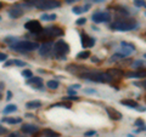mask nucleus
<instances>
[{
	"label": "nucleus",
	"instance_id": "nucleus-1",
	"mask_svg": "<svg viewBox=\"0 0 146 137\" xmlns=\"http://www.w3.org/2000/svg\"><path fill=\"white\" fill-rule=\"evenodd\" d=\"M139 27L138 22L133 18H125V17H121L117 18L116 21H113L110 28L113 30H118V32H128V30H134Z\"/></svg>",
	"mask_w": 146,
	"mask_h": 137
},
{
	"label": "nucleus",
	"instance_id": "nucleus-2",
	"mask_svg": "<svg viewBox=\"0 0 146 137\" xmlns=\"http://www.w3.org/2000/svg\"><path fill=\"white\" fill-rule=\"evenodd\" d=\"M22 5L28 7H35L38 10H50V9L60 7L61 4L56 0H25Z\"/></svg>",
	"mask_w": 146,
	"mask_h": 137
},
{
	"label": "nucleus",
	"instance_id": "nucleus-3",
	"mask_svg": "<svg viewBox=\"0 0 146 137\" xmlns=\"http://www.w3.org/2000/svg\"><path fill=\"white\" fill-rule=\"evenodd\" d=\"M82 79L88 80V81H94V83H111L112 78L108 75V73H104L100 70H89L80 75Z\"/></svg>",
	"mask_w": 146,
	"mask_h": 137
},
{
	"label": "nucleus",
	"instance_id": "nucleus-4",
	"mask_svg": "<svg viewBox=\"0 0 146 137\" xmlns=\"http://www.w3.org/2000/svg\"><path fill=\"white\" fill-rule=\"evenodd\" d=\"M38 40H49L52 38H57V36H62L63 35V29H61L60 27H46L43 28V30L38 34H34Z\"/></svg>",
	"mask_w": 146,
	"mask_h": 137
},
{
	"label": "nucleus",
	"instance_id": "nucleus-5",
	"mask_svg": "<svg viewBox=\"0 0 146 137\" xmlns=\"http://www.w3.org/2000/svg\"><path fill=\"white\" fill-rule=\"evenodd\" d=\"M70 52V45H68L65 40H57L56 43L54 44V50H52V55L56 60H60V61H65L66 60V56Z\"/></svg>",
	"mask_w": 146,
	"mask_h": 137
},
{
	"label": "nucleus",
	"instance_id": "nucleus-6",
	"mask_svg": "<svg viewBox=\"0 0 146 137\" xmlns=\"http://www.w3.org/2000/svg\"><path fill=\"white\" fill-rule=\"evenodd\" d=\"M11 50L16 52H21V53H27V52H31V51H34V50H39V44L36 41H18L17 44L12 45L10 46Z\"/></svg>",
	"mask_w": 146,
	"mask_h": 137
},
{
	"label": "nucleus",
	"instance_id": "nucleus-7",
	"mask_svg": "<svg viewBox=\"0 0 146 137\" xmlns=\"http://www.w3.org/2000/svg\"><path fill=\"white\" fill-rule=\"evenodd\" d=\"M25 29H27L28 32H31L32 34H38L43 30V27L40 24L39 21H35V20H31L28 22L25 23Z\"/></svg>",
	"mask_w": 146,
	"mask_h": 137
},
{
	"label": "nucleus",
	"instance_id": "nucleus-8",
	"mask_svg": "<svg viewBox=\"0 0 146 137\" xmlns=\"http://www.w3.org/2000/svg\"><path fill=\"white\" fill-rule=\"evenodd\" d=\"M91 20H93L94 23H106V22L111 20V15H110L108 12L98 11L91 16Z\"/></svg>",
	"mask_w": 146,
	"mask_h": 137
},
{
	"label": "nucleus",
	"instance_id": "nucleus-9",
	"mask_svg": "<svg viewBox=\"0 0 146 137\" xmlns=\"http://www.w3.org/2000/svg\"><path fill=\"white\" fill-rule=\"evenodd\" d=\"M52 50H54V43L46 41L39 47V55L43 57H49L52 53Z\"/></svg>",
	"mask_w": 146,
	"mask_h": 137
},
{
	"label": "nucleus",
	"instance_id": "nucleus-10",
	"mask_svg": "<svg viewBox=\"0 0 146 137\" xmlns=\"http://www.w3.org/2000/svg\"><path fill=\"white\" fill-rule=\"evenodd\" d=\"M66 70L72 73V74H76V75H82L84 73L89 72L90 69H88V67H82V66H76V65H70L66 67Z\"/></svg>",
	"mask_w": 146,
	"mask_h": 137
},
{
	"label": "nucleus",
	"instance_id": "nucleus-11",
	"mask_svg": "<svg viewBox=\"0 0 146 137\" xmlns=\"http://www.w3.org/2000/svg\"><path fill=\"white\" fill-rule=\"evenodd\" d=\"M80 43L83 49H90L95 45V38H91L85 33H80Z\"/></svg>",
	"mask_w": 146,
	"mask_h": 137
},
{
	"label": "nucleus",
	"instance_id": "nucleus-12",
	"mask_svg": "<svg viewBox=\"0 0 146 137\" xmlns=\"http://www.w3.org/2000/svg\"><path fill=\"white\" fill-rule=\"evenodd\" d=\"M23 7H22L21 5H15V6H12L10 10H9V16H10L11 18H20L22 15H23Z\"/></svg>",
	"mask_w": 146,
	"mask_h": 137
},
{
	"label": "nucleus",
	"instance_id": "nucleus-13",
	"mask_svg": "<svg viewBox=\"0 0 146 137\" xmlns=\"http://www.w3.org/2000/svg\"><path fill=\"white\" fill-rule=\"evenodd\" d=\"M106 112H107V114H108L110 119L116 120V121L122 120L123 115H122V113H121V112H118V111H117V109L112 108V107H106Z\"/></svg>",
	"mask_w": 146,
	"mask_h": 137
},
{
	"label": "nucleus",
	"instance_id": "nucleus-14",
	"mask_svg": "<svg viewBox=\"0 0 146 137\" xmlns=\"http://www.w3.org/2000/svg\"><path fill=\"white\" fill-rule=\"evenodd\" d=\"M21 131L23 134H27V135H32V134H35V132L39 131V127L36 125H32V124H25L21 126Z\"/></svg>",
	"mask_w": 146,
	"mask_h": 137
},
{
	"label": "nucleus",
	"instance_id": "nucleus-15",
	"mask_svg": "<svg viewBox=\"0 0 146 137\" xmlns=\"http://www.w3.org/2000/svg\"><path fill=\"white\" fill-rule=\"evenodd\" d=\"M27 85H32L33 89H39L43 88V79L39 76H32L29 79H27Z\"/></svg>",
	"mask_w": 146,
	"mask_h": 137
},
{
	"label": "nucleus",
	"instance_id": "nucleus-16",
	"mask_svg": "<svg viewBox=\"0 0 146 137\" xmlns=\"http://www.w3.org/2000/svg\"><path fill=\"white\" fill-rule=\"evenodd\" d=\"M107 73H108V75L112 78V81L113 80H119V79H122L123 75H125L124 73H123V70L118 69V68H111V69L107 70Z\"/></svg>",
	"mask_w": 146,
	"mask_h": 137
},
{
	"label": "nucleus",
	"instance_id": "nucleus-17",
	"mask_svg": "<svg viewBox=\"0 0 146 137\" xmlns=\"http://www.w3.org/2000/svg\"><path fill=\"white\" fill-rule=\"evenodd\" d=\"M127 78H138V79H141V78H146V70L145 69H139L136 72H128L125 73Z\"/></svg>",
	"mask_w": 146,
	"mask_h": 137
},
{
	"label": "nucleus",
	"instance_id": "nucleus-18",
	"mask_svg": "<svg viewBox=\"0 0 146 137\" xmlns=\"http://www.w3.org/2000/svg\"><path fill=\"white\" fill-rule=\"evenodd\" d=\"M119 103L123 104V106L128 107V108H133V109H136V108L139 107L138 102L134 101V99H121Z\"/></svg>",
	"mask_w": 146,
	"mask_h": 137
},
{
	"label": "nucleus",
	"instance_id": "nucleus-19",
	"mask_svg": "<svg viewBox=\"0 0 146 137\" xmlns=\"http://www.w3.org/2000/svg\"><path fill=\"white\" fill-rule=\"evenodd\" d=\"M42 107V102L38 101V99H34V101H29L26 103V108L27 109H38Z\"/></svg>",
	"mask_w": 146,
	"mask_h": 137
},
{
	"label": "nucleus",
	"instance_id": "nucleus-20",
	"mask_svg": "<svg viewBox=\"0 0 146 137\" xmlns=\"http://www.w3.org/2000/svg\"><path fill=\"white\" fill-rule=\"evenodd\" d=\"M42 135H43V137H60V136H61L60 134H58V132L54 131V130H50V129L43 130Z\"/></svg>",
	"mask_w": 146,
	"mask_h": 137
},
{
	"label": "nucleus",
	"instance_id": "nucleus-21",
	"mask_svg": "<svg viewBox=\"0 0 146 137\" xmlns=\"http://www.w3.org/2000/svg\"><path fill=\"white\" fill-rule=\"evenodd\" d=\"M11 65H15V66H18V67H25V66H27V63L23 62V61H20V60H12V61H6L5 62V67H9Z\"/></svg>",
	"mask_w": 146,
	"mask_h": 137
},
{
	"label": "nucleus",
	"instance_id": "nucleus-22",
	"mask_svg": "<svg viewBox=\"0 0 146 137\" xmlns=\"http://www.w3.org/2000/svg\"><path fill=\"white\" fill-rule=\"evenodd\" d=\"M3 123H6V124H20L22 123L21 118H3Z\"/></svg>",
	"mask_w": 146,
	"mask_h": 137
},
{
	"label": "nucleus",
	"instance_id": "nucleus-23",
	"mask_svg": "<svg viewBox=\"0 0 146 137\" xmlns=\"http://www.w3.org/2000/svg\"><path fill=\"white\" fill-rule=\"evenodd\" d=\"M121 50H119V52L123 53L124 56H129V55H131L134 51H135V49H131V47H128V46H123V45H121Z\"/></svg>",
	"mask_w": 146,
	"mask_h": 137
},
{
	"label": "nucleus",
	"instance_id": "nucleus-24",
	"mask_svg": "<svg viewBox=\"0 0 146 137\" xmlns=\"http://www.w3.org/2000/svg\"><path fill=\"white\" fill-rule=\"evenodd\" d=\"M17 111V106L16 104H9V106H6L5 108H4L3 113L4 114H10V113H15Z\"/></svg>",
	"mask_w": 146,
	"mask_h": 137
},
{
	"label": "nucleus",
	"instance_id": "nucleus-25",
	"mask_svg": "<svg viewBox=\"0 0 146 137\" xmlns=\"http://www.w3.org/2000/svg\"><path fill=\"white\" fill-rule=\"evenodd\" d=\"M56 15L55 13H43L42 16H40V20L42 21H54V20H56Z\"/></svg>",
	"mask_w": 146,
	"mask_h": 137
},
{
	"label": "nucleus",
	"instance_id": "nucleus-26",
	"mask_svg": "<svg viewBox=\"0 0 146 137\" xmlns=\"http://www.w3.org/2000/svg\"><path fill=\"white\" fill-rule=\"evenodd\" d=\"M5 43L9 45V46H12V45H15V44H17L20 40H18L17 38H15V36H6L5 39Z\"/></svg>",
	"mask_w": 146,
	"mask_h": 137
},
{
	"label": "nucleus",
	"instance_id": "nucleus-27",
	"mask_svg": "<svg viewBox=\"0 0 146 137\" xmlns=\"http://www.w3.org/2000/svg\"><path fill=\"white\" fill-rule=\"evenodd\" d=\"M46 86L50 90H56L58 86H60V83H58L57 80H49L46 83Z\"/></svg>",
	"mask_w": 146,
	"mask_h": 137
},
{
	"label": "nucleus",
	"instance_id": "nucleus-28",
	"mask_svg": "<svg viewBox=\"0 0 146 137\" xmlns=\"http://www.w3.org/2000/svg\"><path fill=\"white\" fill-rule=\"evenodd\" d=\"M89 57H90V51H88V50L77 53V58H78V60H86V58H89Z\"/></svg>",
	"mask_w": 146,
	"mask_h": 137
},
{
	"label": "nucleus",
	"instance_id": "nucleus-29",
	"mask_svg": "<svg viewBox=\"0 0 146 137\" xmlns=\"http://www.w3.org/2000/svg\"><path fill=\"white\" fill-rule=\"evenodd\" d=\"M123 58H124V55L123 53H121V52H117V53H115L113 56L110 58V62H117V61H122Z\"/></svg>",
	"mask_w": 146,
	"mask_h": 137
},
{
	"label": "nucleus",
	"instance_id": "nucleus-30",
	"mask_svg": "<svg viewBox=\"0 0 146 137\" xmlns=\"http://www.w3.org/2000/svg\"><path fill=\"white\" fill-rule=\"evenodd\" d=\"M54 107H63V108H67V109H71V103H68L67 101H62V102H60V103H55V104H52L51 106V108H54Z\"/></svg>",
	"mask_w": 146,
	"mask_h": 137
},
{
	"label": "nucleus",
	"instance_id": "nucleus-31",
	"mask_svg": "<svg viewBox=\"0 0 146 137\" xmlns=\"http://www.w3.org/2000/svg\"><path fill=\"white\" fill-rule=\"evenodd\" d=\"M21 75L23 78H26V79H29V78L33 76V73H32V70H29V69H25V70H22Z\"/></svg>",
	"mask_w": 146,
	"mask_h": 137
},
{
	"label": "nucleus",
	"instance_id": "nucleus-32",
	"mask_svg": "<svg viewBox=\"0 0 146 137\" xmlns=\"http://www.w3.org/2000/svg\"><path fill=\"white\" fill-rule=\"evenodd\" d=\"M134 5L136 7H144V9H146V1H145V0H134Z\"/></svg>",
	"mask_w": 146,
	"mask_h": 137
},
{
	"label": "nucleus",
	"instance_id": "nucleus-33",
	"mask_svg": "<svg viewBox=\"0 0 146 137\" xmlns=\"http://www.w3.org/2000/svg\"><path fill=\"white\" fill-rule=\"evenodd\" d=\"M116 9H117L116 11H117L118 13H121V15L125 16V17H127V16H129V12H128V11H125V9H124V7H122V6H117Z\"/></svg>",
	"mask_w": 146,
	"mask_h": 137
},
{
	"label": "nucleus",
	"instance_id": "nucleus-34",
	"mask_svg": "<svg viewBox=\"0 0 146 137\" xmlns=\"http://www.w3.org/2000/svg\"><path fill=\"white\" fill-rule=\"evenodd\" d=\"M79 99V97L78 96H72V95H70V96H67V97H62V101H78Z\"/></svg>",
	"mask_w": 146,
	"mask_h": 137
},
{
	"label": "nucleus",
	"instance_id": "nucleus-35",
	"mask_svg": "<svg viewBox=\"0 0 146 137\" xmlns=\"http://www.w3.org/2000/svg\"><path fill=\"white\" fill-rule=\"evenodd\" d=\"M72 12L76 13V15H80V13L84 12V11H83V6H82V7H79V6H73Z\"/></svg>",
	"mask_w": 146,
	"mask_h": 137
},
{
	"label": "nucleus",
	"instance_id": "nucleus-36",
	"mask_svg": "<svg viewBox=\"0 0 146 137\" xmlns=\"http://www.w3.org/2000/svg\"><path fill=\"white\" fill-rule=\"evenodd\" d=\"M134 126H138V127L144 126V120L141 119V118H139V119H136V120H135V123H134Z\"/></svg>",
	"mask_w": 146,
	"mask_h": 137
},
{
	"label": "nucleus",
	"instance_id": "nucleus-37",
	"mask_svg": "<svg viewBox=\"0 0 146 137\" xmlns=\"http://www.w3.org/2000/svg\"><path fill=\"white\" fill-rule=\"evenodd\" d=\"M85 22H86V18H79V20H77V22H76V24L77 26H83V24H85Z\"/></svg>",
	"mask_w": 146,
	"mask_h": 137
},
{
	"label": "nucleus",
	"instance_id": "nucleus-38",
	"mask_svg": "<svg viewBox=\"0 0 146 137\" xmlns=\"http://www.w3.org/2000/svg\"><path fill=\"white\" fill-rule=\"evenodd\" d=\"M94 135H96V131H95V130L86 131L85 134H84V136H85V137H91V136H94Z\"/></svg>",
	"mask_w": 146,
	"mask_h": 137
},
{
	"label": "nucleus",
	"instance_id": "nucleus-39",
	"mask_svg": "<svg viewBox=\"0 0 146 137\" xmlns=\"http://www.w3.org/2000/svg\"><path fill=\"white\" fill-rule=\"evenodd\" d=\"M121 45H123V46H128V47H131V49H135V45L131 44V43H127V41H122Z\"/></svg>",
	"mask_w": 146,
	"mask_h": 137
},
{
	"label": "nucleus",
	"instance_id": "nucleus-40",
	"mask_svg": "<svg viewBox=\"0 0 146 137\" xmlns=\"http://www.w3.org/2000/svg\"><path fill=\"white\" fill-rule=\"evenodd\" d=\"M134 85L140 86V88H145V89H146V80H143V81H140V83H134Z\"/></svg>",
	"mask_w": 146,
	"mask_h": 137
},
{
	"label": "nucleus",
	"instance_id": "nucleus-41",
	"mask_svg": "<svg viewBox=\"0 0 146 137\" xmlns=\"http://www.w3.org/2000/svg\"><path fill=\"white\" fill-rule=\"evenodd\" d=\"M143 65H144V61H141V60H138V61H135L133 63L134 67H140V66H143Z\"/></svg>",
	"mask_w": 146,
	"mask_h": 137
},
{
	"label": "nucleus",
	"instance_id": "nucleus-42",
	"mask_svg": "<svg viewBox=\"0 0 146 137\" xmlns=\"http://www.w3.org/2000/svg\"><path fill=\"white\" fill-rule=\"evenodd\" d=\"M68 95H72V96H76V89H73L70 86V89H68Z\"/></svg>",
	"mask_w": 146,
	"mask_h": 137
},
{
	"label": "nucleus",
	"instance_id": "nucleus-43",
	"mask_svg": "<svg viewBox=\"0 0 146 137\" xmlns=\"http://www.w3.org/2000/svg\"><path fill=\"white\" fill-rule=\"evenodd\" d=\"M7 60V55L6 53H1L0 55V61L4 62V61H6Z\"/></svg>",
	"mask_w": 146,
	"mask_h": 137
},
{
	"label": "nucleus",
	"instance_id": "nucleus-44",
	"mask_svg": "<svg viewBox=\"0 0 146 137\" xmlns=\"http://www.w3.org/2000/svg\"><path fill=\"white\" fill-rule=\"evenodd\" d=\"M84 92L85 94H95V92H96V90H94V89H85Z\"/></svg>",
	"mask_w": 146,
	"mask_h": 137
},
{
	"label": "nucleus",
	"instance_id": "nucleus-45",
	"mask_svg": "<svg viewBox=\"0 0 146 137\" xmlns=\"http://www.w3.org/2000/svg\"><path fill=\"white\" fill-rule=\"evenodd\" d=\"M91 7V5H90V4H85V5L83 6V11L84 12H86V11H89V9Z\"/></svg>",
	"mask_w": 146,
	"mask_h": 137
},
{
	"label": "nucleus",
	"instance_id": "nucleus-46",
	"mask_svg": "<svg viewBox=\"0 0 146 137\" xmlns=\"http://www.w3.org/2000/svg\"><path fill=\"white\" fill-rule=\"evenodd\" d=\"M11 98H12V92H11V91H7V92H6V99H7V101H10Z\"/></svg>",
	"mask_w": 146,
	"mask_h": 137
},
{
	"label": "nucleus",
	"instance_id": "nucleus-47",
	"mask_svg": "<svg viewBox=\"0 0 146 137\" xmlns=\"http://www.w3.org/2000/svg\"><path fill=\"white\" fill-rule=\"evenodd\" d=\"M140 131H146V126L144 125V126H141V127H139V129L136 130V132H140Z\"/></svg>",
	"mask_w": 146,
	"mask_h": 137
},
{
	"label": "nucleus",
	"instance_id": "nucleus-48",
	"mask_svg": "<svg viewBox=\"0 0 146 137\" xmlns=\"http://www.w3.org/2000/svg\"><path fill=\"white\" fill-rule=\"evenodd\" d=\"M71 88H73V89H76V90H78L79 88H80V85L79 84H74V85H72Z\"/></svg>",
	"mask_w": 146,
	"mask_h": 137
},
{
	"label": "nucleus",
	"instance_id": "nucleus-49",
	"mask_svg": "<svg viewBox=\"0 0 146 137\" xmlns=\"http://www.w3.org/2000/svg\"><path fill=\"white\" fill-rule=\"evenodd\" d=\"M90 1H93V3H96V4H100V3H104L105 0H90Z\"/></svg>",
	"mask_w": 146,
	"mask_h": 137
},
{
	"label": "nucleus",
	"instance_id": "nucleus-50",
	"mask_svg": "<svg viewBox=\"0 0 146 137\" xmlns=\"http://www.w3.org/2000/svg\"><path fill=\"white\" fill-rule=\"evenodd\" d=\"M76 1H79V0H66L67 4H73V3H76Z\"/></svg>",
	"mask_w": 146,
	"mask_h": 137
},
{
	"label": "nucleus",
	"instance_id": "nucleus-51",
	"mask_svg": "<svg viewBox=\"0 0 146 137\" xmlns=\"http://www.w3.org/2000/svg\"><path fill=\"white\" fill-rule=\"evenodd\" d=\"M91 61H93V62H95V63H98V62H99L98 57H93V58H91Z\"/></svg>",
	"mask_w": 146,
	"mask_h": 137
},
{
	"label": "nucleus",
	"instance_id": "nucleus-52",
	"mask_svg": "<svg viewBox=\"0 0 146 137\" xmlns=\"http://www.w3.org/2000/svg\"><path fill=\"white\" fill-rule=\"evenodd\" d=\"M5 132H6V130H5V129H4V127H1V134L4 135V134H5Z\"/></svg>",
	"mask_w": 146,
	"mask_h": 137
},
{
	"label": "nucleus",
	"instance_id": "nucleus-53",
	"mask_svg": "<svg viewBox=\"0 0 146 137\" xmlns=\"http://www.w3.org/2000/svg\"><path fill=\"white\" fill-rule=\"evenodd\" d=\"M128 137H135V136H133V135H127Z\"/></svg>",
	"mask_w": 146,
	"mask_h": 137
},
{
	"label": "nucleus",
	"instance_id": "nucleus-54",
	"mask_svg": "<svg viewBox=\"0 0 146 137\" xmlns=\"http://www.w3.org/2000/svg\"><path fill=\"white\" fill-rule=\"evenodd\" d=\"M144 58H146V53H145V55H144Z\"/></svg>",
	"mask_w": 146,
	"mask_h": 137
},
{
	"label": "nucleus",
	"instance_id": "nucleus-55",
	"mask_svg": "<svg viewBox=\"0 0 146 137\" xmlns=\"http://www.w3.org/2000/svg\"><path fill=\"white\" fill-rule=\"evenodd\" d=\"M145 101H146V97H145Z\"/></svg>",
	"mask_w": 146,
	"mask_h": 137
},
{
	"label": "nucleus",
	"instance_id": "nucleus-56",
	"mask_svg": "<svg viewBox=\"0 0 146 137\" xmlns=\"http://www.w3.org/2000/svg\"><path fill=\"white\" fill-rule=\"evenodd\" d=\"M145 15H146V12H145Z\"/></svg>",
	"mask_w": 146,
	"mask_h": 137
}]
</instances>
